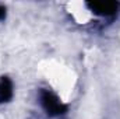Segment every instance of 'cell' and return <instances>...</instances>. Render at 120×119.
I'll use <instances>...</instances> for the list:
<instances>
[{
	"label": "cell",
	"instance_id": "277c9868",
	"mask_svg": "<svg viewBox=\"0 0 120 119\" xmlns=\"http://www.w3.org/2000/svg\"><path fill=\"white\" fill-rule=\"evenodd\" d=\"M3 17H4V8H3V7H0V20H1Z\"/></svg>",
	"mask_w": 120,
	"mask_h": 119
},
{
	"label": "cell",
	"instance_id": "3957f363",
	"mask_svg": "<svg viewBox=\"0 0 120 119\" xmlns=\"http://www.w3.org/2000/svg\"><path fill=\"white\" fill-rule=\"evenodd\" d=\"M11 97V83L4 77L0 81V102L7 101Z\"/></svg>",
	"mask_w": 120,
	"mask_h": 119
},
{
	"label": "cell",
	"instance_id": "7a4b0ae2",
	"mask_svg": "<svg viewBox=\"0 0 120 119\" xmlns=\"http://www.w3.org/2000/svg\"><path fill=\"white\" fill-rule=\"evenodd\" d=\"M42 102H43L46 111H49L50 114H59L60 111L63 109L61 105H60V102L52 95V94H49V92H45V94L42 95Z\"/></svg>",
	"mask_w": 120,
	"mask_h": 119
},
{
	"label": "cell",
	"instance_id": "6da1fadb",
	"mask_svg": "<svg viewBox=\"0 0 120 119\" xmlns=\"http://www.w3.org/2000/svg\"><path fill=\"white\" fill-rule=\"evenodd\" d=\"M88 6L95 14H98L101 17H110L117 10L116 3H91Z\"/></svg>",
	"mask_w": 120,
	"mask_h": 119
}]
</instances>
